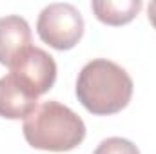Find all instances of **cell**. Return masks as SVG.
I'll list each match as a JSON object with an SVG mask.
<instances>
[{
    "label": "cell",
    "mask_w": 156,
    "mask_h": 154,
    "mask_svg": "<svg viewBox=\"0 0 156 154\" xmlns=\"http://www.w3.org/2000/svg\"><path fill=\"white\" fill-rule=\"evenodd\" d=\"M133 80L118 64L96 58L82 67L76 80L78 102L96 116L116 114L133 96Z\"/></svg>",
    "instance_id": "1"
},
{
    "label": "cell",
    "mask_w": 156,
    "mask_h": 154,
    "mask_svg": "<svg viewBox=\"0 0 156 154\" xmlns=\"http://www.w3.org/2000/svg\"><path fill=\"white\" fill-rule=\"evenodd\" d=\"M26 142L40 151L67 152L76 149L85 138V123L67 105L47 100L24 120Z\"/></svg>",
    "instance_id": "2"
},
{
    "label": "cell",
    "mask_w": 156,
    "mask_h": 154,
    "mask_svg": "<svg viewBox=\"0 0 156 154\" xmlns=\"http://www.w3.org/2000/svg\"><path fill=\"white\" fill-rule=\"evenodd\" d=\"M37 31L40 40L53 49L67 51L83 37V18L71 4H49L38 15Z\"/></svg>",
    "instance_id": "3"
},
{
    "label": "cell",
    "mask_w": 156,
    "mask_h": 154,
    "mask_svg": "<svg viewBox=\"0 0 156 154\" xmlns=\"http://www.w3.org/2000/svg\"><path fill=\"white\" fill-rule=\"evenodd\" d=\"M9 69L11 75L37 98L45 94L56 80V62L53 60V56L33 45L24 51Z\"/></svg>",
    "instance_id": "4"
},
{
    "label": "cell",
    "mask_w": 156,
    "mask_h": 154,
    "mask_svg": "<svg viewBox=\"0 0 156 154\" xmlns=\"http://www.w3.org/2000/svg\"><path fill=\"white\" fill-rule=\"evenodd\" d=\"M31 47V27L26 18L9 15L0 18V64L11 67Z\"/></svg>",
    "instance_id": "5"
},
{
    "label": "cell",
    "mask_w": 156,
    "mask_h": 154,
    "mask_svg": "<svg viewBox=\"0 0 156 154\" xmlns=\"http://www.w3.org/2000/svg\"><path fill=\"white\" fill-rule=\"evenodd\" d=\"M38 107V98L29 93L11 73L0 78V116L5 120H26Z\"/></svg>",
    "instance_id": "6"
},
{
    "label": "cell",
    "mask_w": 156,
    "mask_h": 154,
    "mask_svg": "<svg viewBox=\"0 0 156 154\" xmlns=\"http://www.w3.org/2000/svg\"><path fill=\"white\" fill-rule=\"evenodd\" d=\"M94 16L107 26L129 24L142 9V0H94L91 2Z\"/></svg>",
    "instance_id": "7"
},
{
    "label": "cell",
    "mask_w": 156,
    "mask_h": 154,
    "mask_svg": "<svg viewBox=\"0 0 156 154\" xmlns=\"http://www.w3.org/2000/svg\"><path fill=\"white\" fill-rule=\"evenodd\" d=\"M93 154H140L138 147L125 140V138H118V136H113V138H107L104 140Z\"/></svg>",
    "instance_id": "8"
},
{
    "label": "cell",
    "mask_w": 156,
    "mask_h": 154,
    "mask_svg": "<svg viewBox=\"0 0 156 154\" xmlns=\"http://www.w3.org/2000/svg\"><path fill=\"white\" fill-rule=\"evenodd\" d=\"M147 13H149V22L153 24V27L156 29V0L149 4V9H147Z\"/></svg>",
    "instance_id": "9"
}]
</instances>
